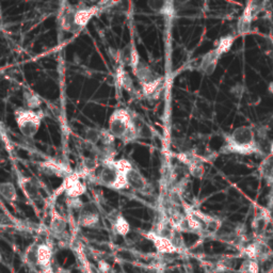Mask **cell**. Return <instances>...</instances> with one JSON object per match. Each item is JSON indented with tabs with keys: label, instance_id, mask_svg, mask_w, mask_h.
<instances>
[{
	"label": "cell",
	"instance_id": "cell-1",
	"mask_svg": "<svg viewBox=\"0 0 273 273\" xmlns=\"http://www.w3.org/2000/svg\"><path fill=\"white\" fill-rule=\"evenodd\" d=\"M125 59L126 64L131 69L132 75L138 81L142 95L149 99L157 98L162 88L163 78L142 60L133 40L129 45Z\"/></svg>",
	"mask_w": 273,
	"mask_h": 273
},
{
	"label": "cell",
	"instance_id": "cell-2",
	"mask_svg": "<svg viewBox=\"0 0 273 273\" xmlns=\"http://www.w3.org/2000/svg\"><path fill=\"white\" fill-rule=\"evenodd\" d=\"M132 163L126 159H109L99 163L93 176L96 184L111 190L128 189L127 172Z\"/></svg>",
	"mask_w": 273,
	"mask_h": 273
},
{
	"label": "cell",
	"instance_id": "cell-3",
	"mask_svg": "<svg viewBox=\"0 0 273 273\" xmlns=\"http://www.w3.org/2000/svg\"><path fill=\"white\" fill-rule=\"evenodd\" d=\"M223 154L248 155L259 154L260 148L256 132L252 126L242 125L235 128L232 132L225 134L224 143L221 148Z\"/></svg>",
	"mask_w": 273,
	"mask_h": 273
},
{
	"label": "cell",
	"instance_id": "cell-4",
	"mask_svg": "<svg viewBox=\"0 0 273 273\" xmlns=\"http://www.w3.org/2000/svg\"><path fill=\"white\" fill-rule=\"evenodd\" d=\"M109 131L114 140H120L124 144H128L138 139L135 117L125 108H119L111 113L108 121Z\"/></svg>",
	"mask_w": 273,
	"mask_h": 273
},
{
	"label": "cell",
	"instance_id": "cell-5",
	"mask_svg": "<svg viewBox=\"0 0 273 273\" xmlns=\"http://www.w3.org/2000/svg\"><path fill=\"white\" fill-rule=\"evenodd\" d=\"M235 40H236V36L232 34L222 36V38L218 40L216 46L212 50L206 52L201 58V61H199V65H198L199 71H201L205 75H208V76L213 75L218 66L219 60L222 58L223 54L227 53L232 49Z\"/></svg>",
	"mask_w": 273,
	"mask_h": 273
},
{
	"label": "cell",
	"instance_id": "cell-6",
	"mask_svg": "<svg viewBox=\"0 0 273 273\" xmlns=\"http://www.w3.org/2000/svg\"><path fill=\"white\" fill-rule=\"evenodd\" d=\"M14 115L18 130L26 138H33L39 132L44 117L42 111L18 108L15 110Z\"/></svg>",
	"mask_w": 273,
	"mask_h": 273
},
{
	"label": "cell",
	"instance_id": "cell-7",
	"mask_svg": "<svg viewBox=\"0 0 273 273\" xmlns=\"http://www.w3.org/2000/svg\"><path fill=\"white\" fill-rule=\"evenodd\" d=\"M260 10L261 9L257 3L250 2L247 4L237 23V33L239 35H247L251 32L252 24Z\"/></svg>",
	"mask_w": 273,
	"mask_h": 273
},
{
	"label": "cell",
	"instance_id": "cell-8",
	"mask_svg": "<svg viewBox=\"0 0 273 273\" xmlns=\"http://www.w3.org/2000/svg\"><path fill=\"white\" fill-rule=\"evenodd\" d=\"M66 198H78L84 195L87 191L86 185L81 181V176L78 173H72L67 176L61 186Z\"/></svg>",
	"mask_w": 273,
	"mask_h": 273
},
{
	"label": "cell",
	"instance_id": "cell-9",
	"mask_svg": "<svg viewBox=\"0 0 273 273\" xmlns=\"http://www.w3.org/2000/svg\"><path fill=\"white\" fill-rule=\"evenodd\" d=\"M101 11V7L93 6V7H85V8H75L74 9V16H73V21H74V27L76 34L79 33L81 30L86 28V26L92 18L98 14Z\"/></svg>",
	"mask_w": 273,
	"mask_h": 273
},
{
	"label": "cell",
	"instance_id": "cell-10",
	"mask_svg": "<svg viewBox=\"0 0 273 273\" xmlns=\"http://www.w3.org/2000/svg\"><path fill=\"white\" fill-rule=\"evenodd\" d=\"M127 185H128L129 189H132L133 191H136L139 193H148L150 190V183L148 179L144 177L142 173L135 169L133 166H131L127 172Z\"/></svg>",
	"mask_w": 273,
	"mask_h": 273
},
{
	"label": "cell",
	"instance_id": "cell-11",
	"mask_svg": "<svg viewBox=\"0 0 273 273\" xmlns=\"http://www.w3.org/2000/svg\"><path fill=\"white\" fill-rule=\"evenodd\" d=\"M144 236L153 242L155 249H156V251L160 254H172L178 252L176 245L173 243V241L170 238L166 237V236H161L157 233H155L154 231L148 232Z\"/></svg>",
	"mask_w": 273,
	"mask_h": 273
},
{
	"label": "cell",
	"instance_id": "cell-12",
	"mask_svg": "<svg viewBox=\"0 0 273 273\" xmlns=\"http://www.w3.org/2000/svg\"><path fill=\"white\" fill-rule=\"evenodd\" d=\"M99 223V214L92 205H84L80 209L78 217V225L92 229Z\"/></svg>",
	"mask_w": 273,
	"mask_h": 273
},
{
	"label": "cell",
	"instance_id": "cell-13",
	"mask_svg": "<svg viewBox=\"0 0 273 273\" xmlns=\"http://www.w3.org/2000/svg\"><path fill=\"white\" fill-rule=\"evenodd\" d=\"M149 8L153 12L158 15L172 17L175 14V6L173 2H167V0H152L148 3Z\"/></svg>",
	"mask_w": 273,
	"mask_h": 273
},
{
	"label": "cell",
	"instance_id": "cell-14",
	"mask_svg": "<svg viewBox=\"0 0 273 273\" xmlns=\"http://www.w3.org/2000/svg\"><path fill=\"white\" fill-rule=\"evenodd\" d=\"M18 187L22 190V192L24 195L33 201L36 197L39 196V187L36 186L35 181L30 178V177H26L24 175L18 176Z\"/></svg>",
	"mask_w": 273,
	"mask_h": 273
},
{
	"label": "cell",
	"instance_id": "cell-15",
	"mask_svg": "<svg viewBox=\"0 0 273 273\" xmlns=\"http://www.w3.org/2000/svg\"><path fill=\"white\" fill-rule=\"evenodd\" d=\"M66 220L63 218L56 209H52L51 213V220H50V225H49V230L50 233L56 236V237L61 238L63 235L65 234L66 231Z\"/></svg>",
	"mask_w": 273,
	"mask_h": 273
},
{
	"label": "cell",
	"instance_id": "cell-16",
	"mask_svg": "<svg viewBox=\"0 0 273 273\" xmlns=\"http://www.w3.org/2000/svg\"><path fill=\"white\" fill-rule=\"evenodd\" d=\"M115 78H116V83L121 88H123L127 92L130 94H134V85H133V80L131 76L129 75V73L125 70L124 65H121L117 67L116 73H115Z\"/></svg>",
	"mask_w": 273,
	"mask_h": 273
},
{
	"label": "cell",
	"instance_id": "cell-17",
	"mask_svg": "<svg viewBox=\"0 0 273 273\" xmlns=\"http://www.w3.org/2000/svg\"><path fill=\"white\" fill-rule=\"evenodd\" d=\"M43 168L46 170L49 174L56 175L59 177H64V179L70 176L73 172L70 171V168L65 166L63 162H58V161H45L43 163Z\"/></svg>",
	"mask_w": 273,
	"mask_h": 273
},
{
	"label": "cell",
	"instance_id": "cell-18",
	"mask_svg": "<svg viewBox=\"0 0 273 273\" xmlns=\"http://www.w3.org/2000/svg\"><path fill=\"white\" fill-rule=\"evenodd\" d=\"M0 195L9 203H15L17 201V190L11 181H2L0 183Z\"/></svg>",
	"mask_w": 273,
	"mask_h": 273
},
{
	"label": "cell",
	"instance_id": "cell-19",
	"mask_svg": "<svg viewBox=\"0 0 273 273\" xmlns=\"http://www.w3.org/2000/svg\"><path fill=\"white\" fill-rule=\"evenodd\" d=\"M112 227L114 233L120 236H123V237H125L130 231V225L128 221H127L121 214H119L114 218V220L112 222Z\"/></svg>",
	"mask_w": 273,
	"mask_h": 273
},
{
	"label": "cell",
	"instance_id": "cell-20",
	"mask_svg": "<svg viewBox=\"0 0 273 273\" xmlns=\"http://www.w3.org/2000/svg\"><path fill=\"white\" fill-rule=\"evenodd\" d=\"M24 104L26 109H29V110H38V109L42 105V101L38 94H35L31 91H27L24 93Z\"/></svg>",
	"mask_w": 273,
	"mask_h": 273
},
{
	"label": "cell",
	"instance_id": "cell-21",
	"mask_svg": "<svg viewBox=\"0 0 273 273\" xmlns=\"http://www.w3.org/2000/svg\"><path fill=\"white\" fill-rule=\"evenodd\" d=\"M240 273H259V265L257 260L247 259L242 262L239 269Z\"/></svg>",
	"mask_w": 273,
	"mask_h": 273
},
{
	"label": "cell",
	"instance_id": "cell-22",
	"mask_svg": "<svg viewBox=\"0 0 273 273\" xmlns=\"http://www.w3.org/2000/svg\"><path fill=\"white\" fill-rule=\"evenodd\" d=\"M98 270L102 273H109L110 272V266H109V263L107 261L101 260L98 262Z\"/></svg>",
	"mask_w": 273,
	"mask_h": 273
},
{
	"label": "cell",
	"instance_id": "cell-23",
	"mask_svg": "<svg viewBox=\"0 0 273 273\" xmlns=\"http://www.w3.org/2000/svg\"><path fill=\"white\" fill-rule=\"evenodd\" d=\"M269 40H270V42H271L272 45H273V26L271 27L270 31H269Z\"/></svg>",
	"mask_w": 273,
	"mask_h": 273
},
{
	"label": "cell",
	"instance_id": "cell-24",
	"mask_svg": "<svg viewBox=\"0 0 273 273\" xmlns=\"http://www.w3.org/2000/svg\"><path fill=\"white\" fill-rule=\"evenodd\" d=\"M2 259H3V256H2V253H0V261H2Z\"/></svg>",
	"mask_w": 273,
	"mask_h": 273
}]
</instances>
